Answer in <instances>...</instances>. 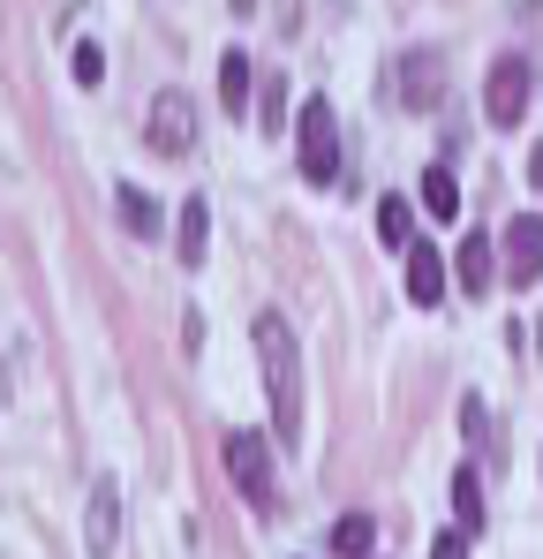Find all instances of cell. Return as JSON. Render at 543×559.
Wrapping results in <instances>:
<instances>
[{
    "instance_id": "12",
    "label": "cell",
    "mask_w": 543,
    "mask_h": 559,
    "mask_svg": "<svg viewBox=\"0 0 543 559\" xmlns=\"http://www.w3.org/2000/svg\"><path fill=\"white\" fill-rule=\"evenodd\" d=\"M491 235H468V242H460V295H483V287H491Z\"/></svg>"
},
{
    "instance_id": "4",
    "label": "cell",
    "mask_w": 543,
    "mask_h": 559,
    "mask_svg": "<svg viewBox=\"0 0 543 559\" xmlns=\"http://www.w3.org/2000/svg\"><path fill=\"white\" fill-rule=\"evenodd\" d=\"M294 136H302V175L325 189L340 182V136H333V98H310L302 106V121H294Z\"/></svg>"
},
{
    "instance_id": "1",
    "label": "cell",
    "mask_w": 543,
    "mask_h": 559,
    "mask_svg": "<svg viewBox=\"0 0 543 559\" xmlns=\"http://www.w3.org/2000/svg\"><path fill=\"white\" fill-rule=\"evenodd\" d=\"M257 364H265V401H272V447H294L302 439V348H294V325L279 310L257 318Z\"/></svg>"
},
{
    "instance_id": "8",
    "label": "cell",
    "mask_w": 543,
    "mask_h": 559,
    "mask_svg": "<svg viewBox=\"0 0 543 559\" xmlns=\"http://www.w3.org/2000/svg\"><path fill=\"white\" fill-rule=\"evenodd\" d=\"M536 265H543V219L536 212H514L506 219V280L514 287H536Z\"/></svg>"
},
{
    "instance_id": "15",
    "label": "cell",
    "mask_w": 543,
    "mask_h": 559,
    "mask_svg": "<svg viewBox=\"0 0 543 559\" xmlns=\"http://www.w3.org/2000/svg\"><path fill=\"white\" fill-rule=\"evenodd\" d=\"M377 235H385L393 250H408V242H415V204H408V197H385V204H377Z\"/></svg>"
},
{
    "instance_id": "20",
    "label": "cell",
    "mask_w": 543,
    "mask_h": 559,
    "mask_svg": "<svg viewBox=\"0 0 543 559\" xmlns=\"http://www.w3.org/2000/svg\"><path fill=\"white\" fill-rule=\"evenodd\" d=\"M431 559H468V537H460V530H446V537L431 545Z\"/></svg>"
},
{
    "instance_id": "6",
    "label": "cell",
    "mask_w": 543,
    "mask_h": 559,
    "mask_svg": "<svg viewBox=\"0 0 543 559\" xmlns=\"http://www.w3.org/2000/svg\"><path fill=\"white\" fill-rule=\"evenodd\" d=\"M438 92H446V61H438V53H400V61H393V98H400L408 114H431Z\"/></svg>"
},
{
    "instance_id": "21",
    "label": "cell",
    "mask_w": 543,
    "mask_h": 559,
    "mask_svg": "<svg viewBox=\"0 0 543 559\" xmlns=\"http://www.w3.org/2000/svg\"><path fill=\"white\" fill-rule=\"evenodd\" d=\"M8 393H15V371H8V356H0V401H8Z\"/></svg>"
},
{
    "instance_id": "19",
    "label": "cell",
    "mask_w": 543,
    "mask_h": 559,
    "mask_svg": "<svg viewBox=\"0 0 543 559\" xmlns=\"http://www.w3.org/2000/svg\"><path fill=\"white\" fill-rule=\"evenodd\" d=\"M69 69H76V84H98V76H106V53H98V38H76Z\"/></svg>"
},
{
    "instance_id": "11",
    "label": "cell",
    "mask_w": 543,
    "mask_h": 559,
    "mask_svg": "<svg viewBox=\"0 0 543 559\" xmlns=\"http://www.w3.org/2000/svg\"><path fill=\"white\" fill-rule=\"evenodd\" d=\"M113 204H121V227H129V235H144V242L159 235V204H152V197H144L136 182H121V189H113Z\"/></svg>"
},
{
    "instance_id": "16",
    "label": "cell",
    "mask_w": 543,
    "mask_h": 559,
    "mask_svg": "<svg viewBox=\"0 0 543 559\" xmlns=\"http://www.w3.org/2000/svg\"><path fill=\"white\" fill-rule=\"evenodd\" d=\"M452 514H460V530H483V476L475 468H452Z\"/></svg>"
},
{
    "instance_id": "18",
    "label": "cell",
    "mask_w": 543,
    "mask_h": 559,
    "mask_svg": "<svg viewBox=\"0 0 543 559\" xmlns=\"http://www.w3.org/2000/svg\"><path fill=\"white\" fill-rule=\"evenodd\" d=\"M460 424H468V447H475V454H498V447H491V408H483L475 393L460 401Z\"/></svg>"
},
{
    "instance_id": "7",
    "label": "cell",
    "mask_w": 543,
    "mask_h": 559,
    "mask_svg": "<svg viewBox=\"0 0 543 559\" xmlns=\"http://www.w3.org/2000/svg\"><path fill=\"white\" fill-rule=\"evenodd\" d=\"M84 545H90V559H113V545H121V484H113V476H98V484H90Z\"/></svg>"
},
{
    "instance_id": "5",
    "label": "cell",
    "mask_w": 543,
    "mask_h": 559,
    "mask_svg": "<svg viewBox=\"0 0 543 559\" xmlns=\"http://www.w3.org/2000/svg\"><path fill=\"white\" fill-rule=\"evenodd\" d=\"M152 152H167V159H181L189 144H196V98L189 92H159L152 98Z\"/></svg>"
},
{
    "instance_id": "3",
    "label": "cell",
    "mask_w": 543,
    "mask_h": 559,
    "mask_svg": "<svg viewBox=\"0 0 543 559\" xmlns=\"http://www.w3.org/2000/svg\"><path fill=\"white\" fill-rule=\"evenodd\" d=\"M529 106H536V61H529V53H498V69H491V84H483L491 129H521Z\"/></svg>"
},
{
    "instance_id": "13",
    "label": "cell",
    "mask_w": 543,
    "mask_h": 559,
    "mask_svg": "<svg viewBox=\"0 0 543 559\" xmlns=\"http://www.w3.org/2000/svg\"><path fill=\"white\" fill-rule=\"evenodd\" d=\"M370 545H377V522L370 514H340L333 522V552L340 559H370Z\"/></svg>"
},
{
    "instance_id": "17",
    "label": "cell",
    "mask_w": 543,
    "mask_h": 559,
    "mask_svg": "<svg viewBox=\"0 0 543 559\" xmlns=\"http://www.w3.org/2000/svg\"><path fill=\"white\" fill-rule=\"evenodd\" d=\"M423 204H431V219H460V182H452V167H431V175H423Z\"/></svg>"
},
{
    "instance_id": "10",
    "label": "cell",
    "mask_w": 543,
    "mask_h": 559,
    "mask_svg": "<svg viewBox=\"0 0 543 559\" xmlns=\"http://www.w3.org/2000/svg\"><path fill=\"white\" fill-rule=\"evenodd\" d=\"M408 295H415V302H438V295H446V258H438L431 242H408Z\"/></svg>"
},
{
    "instance_id": "2",
    "label": "cell",
    "mask_w": 543,
    "mask_h": 559,
    "mask_svg": "<svg viewBox=\"0 0 543 559\" xmlns=\"http://www.w3.org/2000/svg\"><path fill=\"white\" fill-rule=\"evenodd\" d=\"M227 476L250 507H265V514L279 507V447L265 431H227Z\"/></svg>"
},
{
    "instance_id": "9",
    "label": "cell",
    "mask_w": 543,
    "mask_h": 559,
    "mask_svg": "<svg viewBox=\"0 0 543 559\" xmlns=\"http://www.w3.org/2000/svg\"><path fill=\"white\" fill-rule=\"evenodd\" d=\"M204 250H212V204L189 197L181 219H174V258H181V265H204Z\"/></svg>"
},
{
    "instance_id": "14",
    "label": "cell",
    "mask_w": 543,
    "mask_h": 559,
    "mask_svg": "<svg viewBox=\"0 0 543 559\" xmlns=\"http://www.w3.org/2000/svg\"><path fill=\"white\" fill-rule=\"evenodd\" d=\"M219 106L227 114L250 106V53H219Z\"/></svg>"
}]
</instances>
